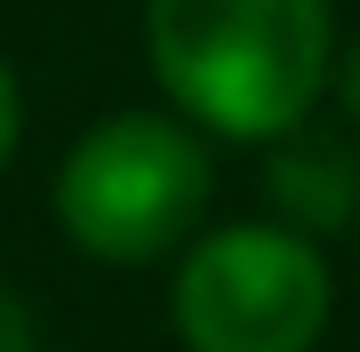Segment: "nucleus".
Returning a JSON list of instances; mask_svg holds the SVG:
<instances>
[{
    "label": "nucleus",
    "mask_w": 360,
    "mask_h": 352,
    "mask_svg": "<svg viewBox=\"0 0 360 352\" xmlns=\"http://www.w3.org/2000/svg\"><path fill=\"white\" fill-rule=\"evenodd\" d=\"M336 96H345V112L360 120V40L345 48V65H336Z\"/></svg>",
    "instance_id": "7"
},
{
    "label": "nucleus",
    "mask_w": 360,
    "mask_h": 352,
    "mask_svg": "<svg viewBox=\"0 0 360 352\" xmlns=\"http://www.w3.org/2000/svg\"><path fill=\"white\" fill-rule=\"evenodd\" d=\"M16 129H25V96H16V72H8V56H0V169H8V152H16Z\"/></svg>",
    "instance_id": "6"
},
{
    "label": "nucleus",
    "mask_w": 360,
    "mask_h": 352,
    "mask_svg": "<svg viewBox=\"0 0 360 352\" xmlns=\"http://www.w3.org/2000/svg\"><path fill=\"white\" fill-rule=\"evenodd\" d=\"M328 328V264L296 224H224L184 248V352H312Z\"/></svg>",
    "instance_id": "3"
},
{
    "label": "nucleus",
    "mask_w": 360,
    "mask_h": 352,
    "mask_svg": "<svg viewBox=\"0 0 360 352\" xmlns=\"http://www.w3.org/2000/svg\"><path fill=\"white\" fill-rule=\"evenodd\" d=\"M144 48L184 120L281 136L328 89V0H144Z\"/></svg>",
    "instance_id": "1"
},
{
    "label": "nucleus",
    "mask_w": 360,
    "mask_h": 352,
    "mask_svg": "<svg viewBox=\"0 0 360 352\" xmlns=\"http://www.w3.org/2000/svg\"><path fill=\"white\" fill-rule=\"evenodd\" d=\"M208 209V152L184 120L112 112L56 169V224L96 264H153Z\"/></svg>",
    "instance_id": "2"
},
{
    "label": "nucleus",
    "mask_w": 360,
    "mask_h": 352,
    "mask_svg": "<svg viewBox=\"0 0 360 352\" xmlns=\"http://www.w3.org/2000/svg\"><path fill=\"white\" fill-rule=\"evenodd\" d=\"M264 144H272L264 193H272V209H281L296 233H336V224H352V209H360V160H352V144L336 129H312V112H304L296 129L264 136Z\"/></svg>",
    "instance_id": "4"
},
{
    "label": "nucleus",
    "mask_w": 360,
    "mask_h": 352,
    "mask_svg": "<svg viewBox=\"0 0 360 352\" xmlns=\"http://www.w3.org/2000/svg\"><path fill=\"white\" fill-rule=\"evenodd\" d=\"M0 352H32V304L16 288H0Z\"/></svg>",
    "instance_id": "5"
}]
</instances>
